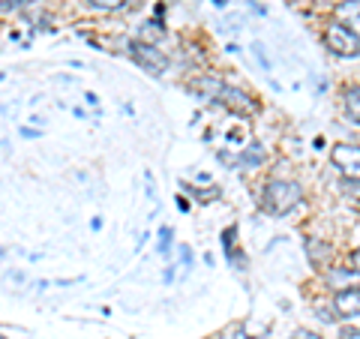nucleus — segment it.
Returning <instances> with one entry per match:
<instances>
[{
  "label": "nucleus",
  "mask_w": 360,
  "mask_h": 339,
  "mask_svg": "<svg viewBox=\"0 0 360 339\" xmlns=\"http://www.w3.org/2000/svg\"><path fill=\"white\" fill-rule=\"evenodd\" d=\"M333 307L340 315H357L360 312V288H348V291H336Z\"/></svg>",
  "instance_id": "obj_8"
},
{
  "label": "nucleus",
  "mask_w": 360,
  "mask_h": 339,
  "mask_svg": "<svg viewBox=\"0 0 360 339\" xmlns=\"http://www.w3.org/2000/svg\"><path fill=\"white\" fill-rule=\"evenodd\" d=\"M243 162H246V165H262V162H264V153L258 151V144H252V151L243 153Z\"/></svg>",
  "instance_id": "obj_14"
},
{
  "label": "nucleus",
  "mask_w": 360,
  "mask_h": 339,
  "mask_svg": "<svg viewBox=\"0 0 360 339\" xmlns=\"http://www.w3.org/2000/svg\"><path fill=\"white\" fill-rule=\"evenodd\" d=\"M234 339H252V336L246 333V331H238V333H234Z\"/></svg>",
  "instance_id": "obj_20"
},
{
  "label": "nucleus",
  "mask_w": 360,
  "mask_h": 339,
  "mask_svg": "<svg viewBox=\"0 0 360 339\" xmlns=\"http://www.w3.org/2000/svg\"><path fill=\"white\" fill-rule=\"evenodd\" d=\"M37 0H0V13H18V9L33 6Z\"/></svg>",
  "instance_id": "obj_13"
},
{
  "label": "nucleus",
  "mask_w": 360,
  "mask_h": 339,
  "mask_svg": "<svg viewBox=\"0 0 360 339\" xmlns=\"http://www.w3.org/2000/svg\"><path fill=\"white\" fill-rule=\"evenodd\" d=\"M162 25H156V21H148V25H141V33H139V42H150L156 45V39H162Z\"/></svg>",
  "instance_id": "obj_12"
},
{
  "label": "nucleus",
  "mask_w": 360,
  "mask_h": 339,
  "mask_svg": "<svg viewBox=\"0 0 360 339\" xmlns=\"http://www.w3.org/2000/svg\"><path fill=\"white\" fill-rule=\"evenodd\" d=\"M324 45H328L336 58H357L360 54V39L354 33H348L340 21H333V25L324 30Z\"/></svg>",
  "instance_id": "obj_4"
},
{
  "label": "nucleus",
  "mask_w": 360,
  "mask_h": 339,
  "mask_svg": "<svg viewBox=\"0 0 360 339\" xmlns=\"http://www.w3.org/2000/svg\"><path fill=\"white\" fill-rule=\"evenodd\" d=\"M129 58L141 66V70H148L153 75H160L168 70V58H165V51H160L156 45L150 42H139V39H132L129 42Z\"/></svg>",
  "instance_id": "obj_3"
},
{
  "label": "nucleus",
  "mask_w": 360,
  "mask_h": 339,
  "mask_svg": "<svg viewBox=\"0 0 360 339\" xmlns=\"http://www.w3.org/2000/svg\"><path fill=\"white\" fill-rule=\"evenodd\" d=\"M333 13H336V21L360 39V0H342V4H336Z\"/></svg>",
  "instance_id": "obj_6"
},
{
  "label": "nucleus",
  "mask_w": 360,
  "mask_h": 339,
  "mask_svg": "<svg viewBox=\"0 0 360 339\" xmlns=\"http://www.w3.org/2000/svg\"><path fill=\"white\" fill-rule=\"evenodd\" d=\"M307 252H309V258H312V264L321 267V264L330 258V246H324L321 241H309V243H307Z\"/></svg>",
  "instance_id": "obj_11"
},
{
  "label": "nucleus",
  "mask_w": 360,
  "mask_h": 339,
  "mask_svg": "<svg viewBox=\"0 0 360 339\" xmlns=\"http://www.w3.org/2000/svg\"><path fill=\"white\" fill-rule=\"evenodd\" d=\"M90 4H94L96 9H120L127 0H90Z\"/></svg>",
  "instance_id": "obj_15"
},
{
  "label": "nucleus",
  "mask_w": 360,
  "mask_h": 339,
  "mask_svg": "<svg viewBox=\"0 0 360 339\" xmlns=\"http://www.w3.org/2000/svg\"><path fill=\"white\" fill-rule=\"evenodd\" d=\"M168 246H172V229H162V231H160V252H162V255L168 252Z\"/></svg>",
  "instance_id": "obj_16"
},
{
  "label": "nucleus",
  "mask_w": 360,
  "mask_h": 339,
  "mask_svg": "<svg viewBox=\"0 0 360 339\" xmlns=\"http://www.w3.org/2000/svg\"><path fill=\"white\" fill-rule=\"evenodd\" d=\"M352 262H354V270H360V246L354 250V255H352Z\"/></svg>",
  "instance_id": "obj_19"
},
{
  "label": "nucleus",
  "mask_w": 360,
  "mask_h": 339,
  "mask_svg": "<svg viewBox=\"0 0 360 339\" xmlns=\"http://www.w3.org/2000/svg\"><path fill=\"white\" fill-rule=\"evenodd\" d=\"M210 4H217V6H225V4H229V0H210Z\"/></svg>",
  "instance_id": "obj_21"
},
{
  "label": "nucleus",
  "mask_w": 360,
  "mask_h": 339,
  "mask_svg": "<svg viewBox=\"0 0 360 339\" xmlns=\"http://www.w3.org/2000/svg\"><path fill=\"white\" fill-rule=\"evenodd\" d=\"M330 282V286L336 291H348V288H360V270H348V267H333L328 270V276H324Z\"/></svg>",
  "instance_id": "obj_7"
},
{
  "label": "nucleus",
  "mask_w": 360,
  "mask_h": 339,
  "mask_svg": "<svg viewBox=\"0 0 360 339\" xmlns=\"http://www.w3.org/2000/svg\"><path fill=\"white\" fill-rule=\"evenodd\" d=\"M342 105H345V115L360 127V87L357 84L342 90Z\"/></svg>",
  "instance_id": "obj_10"
},
{
  "label": "nucleus",
  "mask_w": 360,
  "mask_h": 339,
  "mask_svg": "<svg viewBox=\"0 0 360 339\" xmlns=\"http://www.w3.org/2000/svg\"><path fill=\"white\" fill-rule=\"evenodd\" d=\"M222 246H225V255H229L231 262L238 264V270H243V267H246V258H243V252L238 250V225H231V229L222 234Z\"/></svg>",
  "instance_id": "obj_9"
},
{
  "label": "nucleus",
  "mask_w": 360,
  "mask_h": 339,
  "mask_svg": "<svg viewBox=\"0 0 360 339\" xmlns=\"http://www.w3.org/2000/svg\"><path fill=\"white\" fill-rule=\"evenodd\" d=\"M330 160L342 172V177H348V184H357L360 180V148L357 144H336L330 151Z\"/></svg>",
  "instance_id": "obj_5"
},
{
  "label": "nucleus",
  "mask_w": 360,
  "mask_h": 339,
  "mask_svg": "<svg viewBox=\"0 0 360 339\" xmlns=\"http://www.w3.org/2000/svg\"><path fill=\"white\" fill-rule=\"evenodd\" d=\"M300 198H303V192L295 180H270L264 186L262 205L267 213H274V217H288V213L300 205Z\"/></svg>",
  "instance_id": "obj_2"
},
{
  "label": "nucleus",
  "mask_w": 360,
  "mask_h": 339,
  "mask_svg": "<svg viewBox=\"0 0 360 339\" xmlns=\"http://www.w3.org/2000/svg\"><path fill=\"white\" fill-rule=\"evenodd\" d=\"M291 339H321L319 333H312V331H307V327H300V331H295V336Z\"/></svg>",
  "instance_id": "obj_18"
},
{
  "label": "nucleus",
  "mask_w": 360,
  "mask_h": 339,
  "mask_svg": "<svg viewBox=\"0 0 360 339\" xmlns=\"http://www.w3.org/2000/svg\"><path fill=\"white\" fill-rule=\"evenodd\" d=\"M340 339H360V327H342Z\"/></svg>",
  "instance_id": "obj_17"
},
{
  "label": "nucleus",
  "mask_w": 360,
  "mask_h": 339,
  "mask_svg": "<svg viewBox=\"0 0 360 339\" xmlns=\"http://www.w3.org/2000/svg\"><path fill=\"white\" fill-rule=\"evenodd\" d=\"M189 90L198 94L201 99H207V103H217L222 108L234 111V115H252V111L258 108L252 103V96L243 94L240 87H231V84L219 82V78H210V75L207 78H195V82L189 84Z\"/></svg>",
  "instance_id": "obj_1"
}]
</instances>
